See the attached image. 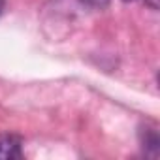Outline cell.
<instances>
[{"label":"cell","instance_id":"cell-1","mask_svg":"<svg viewBox=\"0 0 160 160\" xmlns=\"http://www.w3.org/2000/svg\"><path fill=\"white\" fill-rule=\"evenodd\" d=\"M23 158V139L15 134L0 136V160Z\"/></svg>","mask_w":160,"mask_h":160},{"label":"cell","instance_id":"cell-2","mask_svg":"<svg viewBox=\"0 0 160 160\" xmlns=\"http://www.w3.org/2000/svg\"><path fill=\"white\" fill-rule=\"evenodd\" d=\"M158 145H160V139H158V134H156V130H145L143 147H147V149H152V151L156 152V151H158Z\"/></svg>","mask_w":160,"mask_h":160},{"label":"cell","instance_id":"cell-3","mask_svg":"<svg viewBox=\"0 0 160 160\" xmlns=\"http://www.w3.org/2000/svg\"><path fill=\"white\" fill-rule=\"evenodd\" d=\"M79 2H83L85 6H91V8H104L109 4V0H79Z\"/></svg>","mask_w":160,"mask_h":160},{"label":"cell","instance_id":"cell-4","mask_svg":"<svg viewBox=\"0 0 160 160\" xmlns=\"http://www.w3.org/2000/svg\"><path fill=\"white\" fill-rule=\"evenodd\" d=\"M145 4H149L152 10H156L158 8V0H145Z\"/></svg>","mask_w":160,"mask_h":160},{"label":"cell","instance_id":"cell-5","mask_svg":"<svg viewBox=\"0 0 160 160\" xmlns=\"http://www.w3.org/2000/svg\"><path fill=\"white\" fill-rule=\"evenodd\" d=\"M2 10H4V0H0V13H2Z\"/></svg>","mask_w":160,"mask_h":160}]
</instances>
